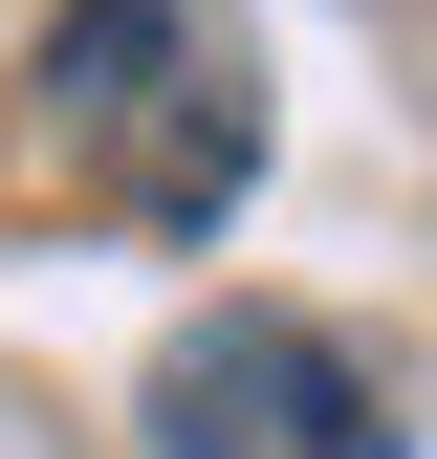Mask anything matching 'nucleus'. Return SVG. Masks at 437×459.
Returning <instances> with one entry per match:
<instances>
[{"label": "nucleus", "mask_w": 437, "mask_h": 459, "mask_svg": "<svg viewBox=\"0 0 437 459\" xmlns=\"http://www.w3.org/2000/svg\"><path fill=\"white\" fill-rule=\"evenodd\" d=\"M153 459H416V394L328 307H197L153 351Z\"/></svg>", "instance_id": "2"}, {"label": "nucleus", "mask_w": 437, "mask_h": 459, "mask_svg": "<svg viewBox=\"0 0 437 459\" xmlns=\"http://www.w3.org/2000/svg\"><path fill=\"white\" fill-rule=\"evenodd\" d=\"M44 153L132 241H218L262 197V44L176 22V0H88V22H44Z\"/></svg>", "instance_id": "1"}]
</instances>
